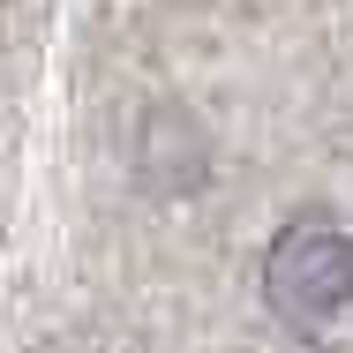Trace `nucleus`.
I'll return each mask as SVG.
<instances>
[{
    "instance_id": "nucleus-1",
    "label": "nucleus",
    "mask_w": 353,
    "mask_h": 353,
    "mask_svg": "<svg viewBox=\"0 0 353 353\" xmlns=\"http://www.w3.org/2000/svg\"><path fill=\"white\" fill-rule=\"evenodd\" d=\"M263 301L301 346L353 353V225L339 218H293L263 248Z\"/></svg>"
}]
</instances>
